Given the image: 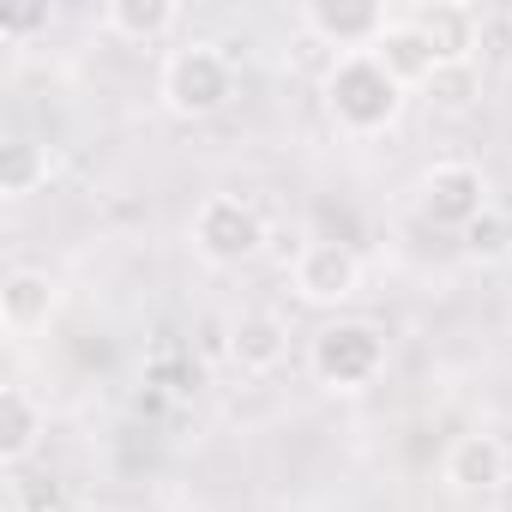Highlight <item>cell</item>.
<instances>
[{
  "label": "cell",
  "mask_w": 512,
  "mask_h": 512,
  "mask_svg": "<svg viewBox=\"0 0 512 512\" xmlns=\"http://www.w3.org/2000/svg\"><path fill=\"white\" fill-rule=\"evenodd\" d=\"M157 97H163L169 115L205 121V115H217V109L235 97V61H229L217 43H187V49H175V55L163 61Z\"/></svg>",
  "instance_id": "3"
},
{
  "label": "cell",
  "mask_w": 512,
  "mask_h": 512,
  "mask_svg": "<svg viewBox=\"0 0 512 512\" xmlns=\"http://www.w3.org/2000/svg\"><path fill=\"white\" fill-rule=\"evenodd\" d=\"M7 512H55V506H25V500L13 494V500H7Z\"/></svg>",
  "instance_id": "19"
},
{
  "label": "cell",
  "mask_w": 512,
  "mask_h": 512,
  "mask_svg": "<svg viewBox=\"0 0 512 512\" xmlns=\"http://www.w3.org/2000/svg\"><path fill=\"white\" fill-rule=\"evenodd\" d=\"M55 308H61V284L43 266H13L7 284H0V326H7V338H19V344L49 332Z\"/></svg>",
  "instance_id": "8"
},
{
  "label": "cell",
  "mask_w": 512,
  "mask_h": 512,
  "mask_svg": "<svg viewBox=\"0 0 512 512\" xmlns=\"http://www.w3.org/2000/svg\"><path fill=\"white\" fill-rule=\"evenodd\" d=\"M49 7H19V13H0V37H13V43H25V37H37V31H49Z\"/></svg>",
  "instance_id": "16"
},
{
  "label": "cell",
  "mask_w": 512,
  "mask_h": 512,
  "mask_svg": "<svg viewBox=\"0 0 512 512\" xmlns=\"http://www.w3.org/2000/svg\"><path fill=\"white\" fill-rule=\"evenodd\" d=\"M296 25L338 55H368L386 37L392 13L374 7V0H308V7H296Z\"/></svg>",
  "instance_id": "7"
},
{
  "label": "cell",
  "mask_w": 512,
  "mask_h": 512,
  "mask_svg": "<svg viewBox=\"0 0 512 512\" xmlns=\"http://www.w3.org/2000/svg\"><path fill=\"white\" fill-rule=\"evenodd\" d=\"M320 97H326L332 127L350 133V139H374V133H386V127L404 115V85L380 67L374 49H368V55H338V61L326 67Z\"/></svg>",
  "instance_id": "1"
},
{
  "label": "cell",
  "mask_w": 512,
  "mask_h": 512,
  "mask_svg": "<svg viewBox=\"0 0 512 512\" xmlns=\"http://www.w3.org/2000/svg\"><path fill=\"white\" fill-rule=\"evenodd\" d=\"M49 175H55V151L37 145V139H13L7 151H0V193H7V199H31V193H43Z\"/></svg>",
  "instance_id": "15"
},
{
  "label": "cell",
  "mask_w": 512,
  "mask_h": 512,
  "mask_svg": "<svg viewBox=\"0 0 512 512\" xmlns=\"http://www.w3.org/2000/svg\"><path fill=\"white\" fill-rule=\"evenodd\" d=\"M374 55H380V67L410 91V85H434V73H440V55L428 49V37L410 25V19H392L386 25V37L374 43Z\"/></svg>",
  "instance_id": "13"
},
{
  "label": "cell",
  "mask_w": 512,
  "mask_h": 512,
  "mask_svg": "<svg viewBox=\"0 0 512 512\" xmlns=\"http://www.w3.org/2000/svg\"><path fill=\"white\" fill-rule=\"evenodd\" d=\"M229 356H235L247 374H272V368L290 356V326H284V314H272V308H241L235 326H229Z\"/></svg>",
  "instance_id": "10"
},
{
  "label": "cell",
  "mask_w": 512,
  "mask_h": 512,
  "mask_svg": "<svg viewBox=\"0 0 512 512\" xmlns=\"http://www.w3.org/2000/svg\"><path fill=\"white\" fill-rule=\"evenodd\" d=\"M187 241H193V253L211 272H235V266H247L253 253L266 247V217L253 211L241 193H205L193 205Z\"/></svg>",
  "instance_id": "4"
},
{
  "label": "cell",
  "mask_w": 512,
  "mask_h": 512,
  "mask_svg": "<svg viewBox=\"0 0 512 512\" xmlns=\"http://www.w3.org/2000/svg\"><path fill=\"white\" fill-rule=\"evenodd\" d=\"M506 476H512L506 446H500V434H482V428L458 434V440L446 446V458H440V482H446L452 494H494Z\"/></svg>",
  "instance_id": "9"
},
{
  "label": "cell",
  "mask_w": 512,
  "mask_h": 512,
  "mask_svg": "<svg viewBox=\"0 0 512 512\" xmlns=\"http://www.w3.org/2000/svg\"><path fill=\"white\" fill-rule=\"evenodd\" d=\"M308 374L326 392H368L386 374V332L368 320H332L308 338Z\"/></svg>",
  "instance_id": "2"
},
{
  "label": "cell",
  "mask_w": 512,
  "mask_h": 512,
  "mask_svg": "<svg viewBox=\"0 0 512 512\" xmlns=\"http://www.w3.org/2000/svg\"><path fill=\"white\" fill-rule=\"evenodd\" d=\"M43 434H49V410H43V398L31 392V386H7L0 392V464L7 470H19L37 446H43Z\"/></svg>",
  "instance_id": "11"
},
{
  "label": "cell",
  "mask_w": 512,
  "mask_h": 512,
  "mask_svg": "<svg viewBox=\"0 0 512 512\" xmlns=\"http://www.w3.org/2000/svg\"><path fill=\"white\" fill-rule=\"evenodd\" d=\"M488 512H512V476H506V482L488 494Z\"/></svg>",
  "instance_id": "18"
},
{
  "label": "cell",
  "mask_w": 512,
  "mask_h": 512,
  "mask_svg": "<svg viewBox=\"0 0 512 512\" xmlns=\"http://www.w3.org/2000/svg\"><path fill=\"white\" fill-rule=\"evenodd\" d=\"M404 19L428 37V49L440 55V67H470L476 61V13L470 7H458V0H434V7H416Z\"/></svg>",
  "instance_id": "12"
},
{
  "label": "cell",
  "mask_w": 512,
  "mask_h": 512,
  "mask_svg": "<svg viewBox=\"0 0 512 512\" xmlns=\"http://www.w3.org/2000/svg\"><path fill=\"white\" fill-rule=\"evenodd\" d=\"M97 25L115 37V43H157L181 25V7L175 0H109V7L97 13Z\"/></svg>",
  "instance_id": "14"
},
{
  "label": "cell",
  "mask_w": 512,
  "mask_h": 512,
  "mask_svg": "<svg viewBox=\"0 0 512 512\" xmlns=\"http://www.w3.org/2000/svg\"><path fill=\"white\" fill-rule=\"evenodd\" d=\"M290 290H296V302H308V308H344V302H356V290H362V260H356V247L326 241V235L302 241L296 260H290Z\"/></svg>",
  "instance_id": "6"
},
{
  "label": "cell",
  "mask_w": 512,
  "mask_h": 512,
  "mask_svg": "<svg viewBox=\"0 0 512 512\" xmlns=\"http://www.w3.org/2000/svg\"><path fill=\"white\" fill-rule=\"evenodd\" d=\"M500 241H506V235H500V217H494V211L464 229V247H470V253H500Z\"/></svg>",
  "instance_id": "17"
},
{
  "label": "cell",
  "mask_w": 512,
  "mask_h": 512,
  "mask_svg": "<svg viewBox=\"0 0 512 512\" xmlns=\"http://www.w3.org/2000/svg\"><path fill=\"white\" fill-rule=\"evenodd\" d=\"M416 211L434 223V229H470L488 217V175L464 157H446V163H428L422 181H416Z\"/></svg>",
  "instance_id": "5"
}]
</instances>
